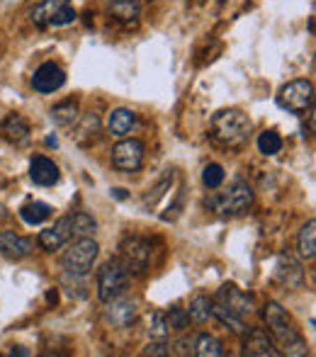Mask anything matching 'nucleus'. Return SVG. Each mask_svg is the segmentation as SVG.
Segmentation results:
<instances>
[{
  "label": "nucleus",
  "instance_id": "nucleus-1",
  "mask_svg": "<svg viewBox=\"0 0 316 357\" xmlns=\"http://www.w3.org/2000/svg\"><path fill=\"white\" fill-rule=\"evenodd\" d=\"M263 319H265V324H268L270 338H273V343L278 345L283 353L294 355V357L307 355V343H304V338L299 335V331L292 326L287 311H285L278 301H268V304H265Z\"/></svg>",
  "mask_w": 316,
  "mask_h": 357
},
{
  "label": "nucleus",
  "instance_id": "nucleus-2",
  "mask_svg": "<svg viewBox=\"0 0 316 357\" xmlns=\"http://www.w3.org/2000/svg\"><path fill=\"white\" fill-rule=\"evenodd\" d=\"M212 132L222 146L239 149L250 137V119L241 109H222L212 117Z\"/></svg>",
  "mask_w": 316,
  "mask_h": 357
},
{
  "label": "nucleus",
  "instance_id": "nucleus-3",
  "mask_svg": "<svg viewBox=\"0 0 316 357\" xmlns=\"http://www.w3.org/2000/svg\"><path fill=\"white\" fill-rule=\"evenodd\" d=\"M250 204H253V190L248 188V183L236 180L227 192L214 195L207 202V207H212L214 212L222 216H241L248 212Z\"/></svg>",
  "mask_w": 316,
  "mask_h": 357
},
{
  "label": "nucleus",
  "instance_id": "nucleus-4",
  "mask_svg": "<svg viewBox=\"0 0 316 357\" xmlns=\"http://www.w3.org/2000/svg\"><path fill=\"white\" fill-rule=\"evenodd\" d=\"M98 253H100V245L93 241V236H88V238H76L68 245L66 253H63L61 265L68 275L83 278V275H88L90 270H93L95 260H98Z\"/></svg>",
  "mask_w": 316,
  "mask_h": 357
},
{
  "label": "nucleus",
  "instance_id": "nucleus-5",
  "mask_svg": "<svg viewBox=\"0 0 316 357\" xmlns=\"http://www.w3.org/2000/svg\"><path fill=\"white\" fill-rule=\"evenodd\" d=\"M29 17L37 27H66L76 20V10L71 0H42L32 8Z\"/></svg>",
  "mask_w": 316,
  "mask_h": 357
},
{
  "label": "nucleus",
  "instance_id": "nucleus-6",
  "mask_svg": "<svg viewBox=\"0 0 316 357\" xmlns=\"http://www.w3.org/2000/svg\"><path fill=\"white\" fill-rule=\"evenodd\" d=\"M127 282L129 273L124 270V265L119 260H110L98 273V299L103 304H110L112 299L122 296V291L127 289Z\"/></svg>",
  "mask_w": 316,
  "mask_h": 357
},
{
  "label": "nucleus",
  "instance_id": "nucleus-7",
  "mask_svg": "<svg viewBox=\"0 0 316 357\" xmlns=\"http://www.w3.org/2000/svg\"><path fill=\"white\" fill-rule=\"evenodd\" d=\"M119 263L124 265L127 273L142 275L144 270H149V263H151V243L146 238H139V236L124 238L122 245H119Z\"/></svg>",
  "mask_w": 316,
  "mask_h": 357
},
{
  "label": "nucleus",
  "instance_id": "nucleus-8",
  "mask_svg": "<svg viewBox=\"0 0 316 357\" xmlns=\"http://www.w3.org/2000/svg\"><path fill=\"white\" fill-rule=\"evenodd\" d=\"M278 102H280V107L289 109V112H294V114L307 112V109L314 105L312 80H292V83H287L283 90H280Z\"/></svg>",
  "mask_w": 316,
  "mask_h": 357
},
{
  "label": "nucleus",
  "instance_id": "nucleus-9",
  "mask_svg": "<svg viewBox=\"0 0 316 357\" xmlns=\"http://www.w3.org/2000/svg\"><path fill=\"white\" fill-rule=\"evenodd\" d=\"M112 165L122 173H134L144 165V144L139 139L119 142L112 149Z\"/></svg>",
  "mask_w": 316,
  "mask_h": 357
},
{
  "label": "nucleus",
  "instance_id": "nucleus-10",
  "mask_svg": "<svg viewBox=\"0 0 316 357\" xmlns=\"http://www.w3.org/2000/svg\"><path fill=\"white\" fill-rule=\"evenodd\" d=\"M66 83V73H63V68L59 66V63H42V66L34 71L32 75V88L37 90V93H57L61 85Z\"/></svg>",
  "mask_w": 316,
  "mask_h": 357
},
{
  "label": "nucleus",
  "instance_id": "nucleus-11",
  "mask_svg": "<svg viewBox=\"0 0 316 357\" xmlns=\"http://www.w3.org/2000/svg\"><path fill=\"white\" fill-rule=\"evenodd\" d=\"M32 238L17 236L15 231H0V253L10 260H22L32 253Z\"/></svg>",
  "mask_w": 316,
  "mask_h": 357
},
{
  "label": "nucleus",
  "instance_id": "nucleus-12",
  "mask_svg": "<svg viewBox=\"0 0 316 357\" xmlns=\"http://www.w3.org/2000/svg\"><path fill=\"white\" fill-rule=\"evenodd\" d=\"M246 343H243V353L250 357H275L278 355V348H275L273 338L268 335V331L263 328H253L246 331Z\"/></svg>",
  "mask_w": 316,
  "mask_h": 357
},
{
  "label": "nucleus",
  "instance_id": "nucleus-13",
  "mask_svg": "<svg viewBox=\"0 0 316 357\" xmlns=\"http://www.w3.org/2000/svg\"><path fill=\"white\" fill-rule=\"evenodd\" d=\"M68 241H71V226H68V216H61L57 224L49 226V229H44L42 234H39V245H42L44 250H49V253L59 250L63 243H68Z\"/></svg>",
  "mask_w": 316,
  "mask_h": 357
},
{
  "label": "nucleus",
  "instance_id": "nucleus-14",
  "mask_svg": "<svg viewBox=\"0 0 316 357\" xmlns=\"http://www.w3.org/2000/svg\"><path fill=\"white\" fill-rule=\"evenodd\" d=\"M217 301L227 306V309H232L234 314H239V316H248L250 311H253V301H250V296H246L243 291L236 289L234 284H224L217 294Z\"/></svg>",
  "mask_w": 316,
  "mask_h": 357
},
{
  "label": "nucleus",
  "instance_id": "nucleus-15",
  "mask_svg": "<svg viewBox=\"0 0 316 357\" xmlns=\"http://www.w3.org/2000/svg\"><path fill=\"white\" fill-rule=\"evenodd\" d=\"M29 178H32L34 185H42V188H52V185L59 183V168L54 160L44 158V155H39V158L32 160V165H29Z\"/></svg>",
  "mask_w": 316,
  "mask_h": 357
},
{
  "label": "nucleus",
  "instance_id": "nucleus-16",
  "mask_svg": "<svg viewBox=\"0 0 316 357\" xmlns=\"http://www.w3.org/2000/svg\"><path fill=\"white\" fill-rule=\"evenodd\" d=\"M107 319L112 321L117 328H127L134 319H137V304L132 299H112L107 309Z\"/></svg>",
  "mask_w": 316,
  "mask_h": 357
},
{
  "label": "nucleus",
  "instance_id": "nucleus-17",
  "mask_svg": "<svg viewBox=\"0 0 316 357\" xmlns=\"http://www.w3.org/2000/svg\"><path fill=\"white\" fill-rule=\"evenodd\" d=\"M0 132H3V137L8 139L10 144H24L29 139V124H27V119H24L22 114L13 112V114H8V117L3 119V127H0Z\"/></svg>",
  "mask_w": 316,
  "mask_h": 357
},
{
  "label": "nucleus",
  "instance_id": "nucleus-18",
  "mask_svg": "<svg viewBox=\"0 0 316 357\" xmlns=\"http://www.w3.org/2000/svg\"><path fill=\"white\" fill-rule=\"evenodd\" d=\"M134 127H137V112H132V109H127V107H119L110 112L107 129L112 137H127Z\"/></svg>",
  "mask_w": 316,
  "mask_h": 357
},
{
  "label": "nucleus",
  "instance_id": "nucleus-19",
  "mask_svg": "<svg viewBox=\"0 0 316 357\" xmlns=\"http://www.w3.org/2000/svg\"><path fill=\"white\" fill-rule=\"evenodd\" d=\"M110 17L124 27H134L139 22V3L137 0H114L110 5Z\"/></svg>",
  "mask_w": 316,
  "mask_h": 357
},
{
  "label": "nucleus",
  "instance_id": "nucleus-20",
  "mask_svg": "<svg viewBox=\"0 0 316 357\" xmlns=\"http://www.w3.org/2000/svg\"><path fill=\"white\" fill-rule=\"evenodd\" d=\"M275 278L287 287H299L304 275H302V268H299L297 260H292L289 255H283L278 263V270H275Z\"/></svg>",
  "mask_w": 316,
  "mask_h": 357
},
{
  "label": "nucleus",
  "instance_id": "nucleus-21",
  "mask_svg": "<svg viewBox=\"0 0 316 357\" xmlns=\"http://www.w3.org/2000/svg\"><path fill=\"white\" fill-rule=\"evenodd\" d=\"M68 226H71V241L73 238H88V236H93L95 229H98L95 219L85 212L68 214Z\"/></svg>",
  "mask_w": 316,
  "mask_h": 357
},
{
  "label": "nucleus",
  "instance_id": "nucleus-22",
  "mask_svg": "<svg viewBox=\"0 0 316 357\" xmlns=\"http://www.w3.org/2000/svg\"><path fill=\"white\" fill-rule=\"evenodd\" d=\"M212 316H217L224 326H229V328H232L234 333H239V335H243L246 331H248V328H246V324H243V316L234 314L232 309H227V306L219 304V301H214V299H212Z\"/></svg>",
  "mask_w": 316,
  "mask_h": 357
},
{
  "label": "nucleus",
  "instance_id": "nucleus-23",
  "mask_svg": "<svg viewBox=\"0 0 316 357\" xmlns=\"http://www.w3.org/2000/svg\"><path fill=\"white\" fill-rule=\"evenodd\" d=\"M98 134H100V119L90 112L83 117V124H80L78 132L73 134V139H76L80 146H90V144L98 142Z\"/></svg>",
  "mask_w": 316,
  "mask_h": 357
},
{
  "label": "nucleus",
  "instance_id": "nucleus-24",
  "mask_svg": "<svg viewBox=\"0 0 316 357\" xmlns=\"http://www.w3.org/2000/svg\"><path fill=\"white\" fill-rule=\"evenodd\" d=\"M224 353V348H222V343H219L214 335H209V333H200L197 338H195V343H193V355H197V357H219Z\"/></svg>",
  "mask_w": 316,
  "mask_h": 357
},
{
  "label": "nucleus",
  "instance_id": "nucleus-25",
  "mask_svg": "<svg viewBox=\"0 0 316 357\" xmlns=\"http://www.w3.org/2000/svg\"><path fill=\"white\" fill-rule=\"evenodd\" d=\"M78 119V102L76 100H66V102L57 105L52 109V122L57 127H71L73 122Z\"/></svg>",
  "mask_w": 316,
  "mask_h": 357
},
{
  "label": "nucleus",
  "instance_id": "nucleus-26",
  "mask_svg": "<svg viewBox=\"0 0 316 357\" xmlns=\"http://www.w3.org/2000/svg\"><path fill=\"white\" fill-rule=\"evenodd\" d=\"M297 250L302 258L312 260L316 255V221L312 219L302 231H299V238H297Z\"/></svg>",
  "mask_w": 316,
  "mask_h": 357
},
{
  "label": "nucleus",
  "instance_id": "nucleus-27",
  "mask_svg": "<svg viewBox=\"0 0 316 357\" xmlns=\"http://www.w3.org/2000/svg\"><path fill=\"white\" fill-rule=\"evenodd\" d=\"M20 216L24 219V224L37 226V224H42V221H47L49 216H52V207H49L47 202H29V204H24V207L20 209Z\"/></svg>",
  "mask_w": 316,
  "mask_h": 357
},
{
  "label": "nucleus",
  "instance_id": "nucleus-28",
  "mask_svg": "<svg viewBox=\"0 0 316 357\" xmlns=\"http://www.w3.org/2000/svg\"><path fill=\"white\" fill-rule=\"evenodd\" d=\"M188 316L195 321V324L209 321V316H212V299H209V296H195V299L190 301Z\"/></svg>",
  "mask_w": 316,
  "mask_h": 357
},
{
  "label": "nucleus",
  "instance_id": "nucleus-29",
  "mask_svg": "<svg viewBox=\"0 0 316 357\" xmlns=\"http://www.w3.org/2000/svg\"><path fill=\"white\" fill-rule=\"evenodd\" d=\"M170 333V326H168V319H165L163 311H153L151 314V324H149V335L151 340H165Z\"/></svg>",
  "mask_w": 316,
  "mask_h": 357
},
{
  "label": "nucleus",
  "instance_id": "nucleus-30",
  "mask_svg": "<svg viewBox=\"0 0 316 357\" xmlns=\"http://www.w3.org/2000/svg\"><path fill=\"white\" fill-rule=\"evenodd\" d=\"M258 149L263 155H275L283 149V139H280L278 132H263L258 137Z\"/></svg>",
  "mask_w": 316,
  "mask_h": 357
},
{
  "label": "nucleus",
  "instance_id": "nucleus-31",
  "mask_svg": "<svg viewBox=\"0 0 316 357\" xmlns=\"http://www.w3.org/2000/svg\"><path fill=\"white\" fill-rule=\"evenodd\" d=\"M202 183H204V188H209V190L222 188V183H224V168L222 165L209 163L207 168L202 170Z\"/></svg>",
  "mask_w": 316,
  "mask_h": 357
},
{
  "label": "nucleus",
  "instance_id": "nucleus-32",
  "mask_svg": "<svg viewBox=\"0 0 316 357\" xmlns=\"http://www.w3.org/2000/svg\"><path fill=\"white\" fill-rule=\"evenodd\" d=\"M188 321H190L188 311H183V309H170V319H168V326H170V328L183 331L185 326H188Z\"/></svg>",
  "mask_w": 316,
  "mask_h": 357
},
{
  "label": "nucleus",
  "instance_id": "nucleus-33",
  "mask_svg": "<svg viewBox=\"0 0 316 357\" xmlns=\"http://www.w3.org/2000/svg\"><path fill=\"white\" fill-rule=\"evenodd\" d=\"M168 345H165V340H156V343H149V348L144 350V355H168Z\"/></svg>",
  "mask_w": 316,
  "mask_h": 357
},
{
  "label": "nucleus",
  "instance_id": "nucleus-34",
  "mask_svg": "<svg viewBox=\"0 0 316 357\" xmlns=\"http://www.w3.org/2000/svg\"><path fill=\"white\" fill-rule=\"evenodd\" d=\"M178 353H183V355H188V353H193V343H188V340H180L178 343Z\"/></svg>",
  "mask_w": 316,
  "mask_h": 357
},
{
  "label": "nucleus",
  "instance_id": "nucleus-35",
  "mask_svg": "<svg viewBox=\"0 0 316 357\" xmlns=\"http://www.w3.org/2000/svg\"><path fill=\"white\" fill-rule=\"evenodd\" d=\"M8 355H29V353H27V350H22V348H20V345H17V348L8 350Z\"/></svg>",
  "mask_w": 316,
  "mask_h": 357
},
{
  "label": "nucleus",
  "instance_id": "nucleus-36",
  "mask_svg": "<svg viewBox=\"0 0 316 357\" xmlns=\"http://www.w3.org/2000/svg\"><path fill=\"white\" fill-rule=\"evenodd\" d=\"M112 192H114V197H117V199H124V197H127V195H124V190H112Z\"/></svg>",
  "mask_w": 316,
  "mask_h": 357
}]
</instances>
